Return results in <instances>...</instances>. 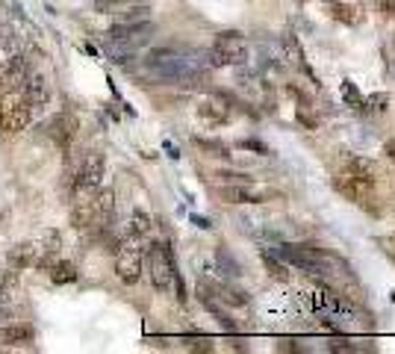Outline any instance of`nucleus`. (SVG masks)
Masks as SVG:
<instances>
[{"label":"nucleus","instance_id":"obj_26","mask_svg":"<svg viewBox=\"0 0 395 354\" xmlns=\"http://www.w3.org/2000/svg\"><path fill=\"white\" fill-rule=\"evenodd\" d=\"M298 118L304 121L307 127H313V130H316V124H319V118H313V115H307V113H298Z\"/></svg>","mask_w":395,"mask_h":354},{"label":"nucleus","instance_id":"obj_20","mask_svg":"<svg viewBox=\"0 0 395 354\" xmlns=\"http://www.w3.org/2000/svg\"><path fill=\"white\" fill-rule=\"evenodd\" d=\"M387 106H389V95H387V92H375V95H369V97H366V104H363V109H372V113H383Z\"/></svg>","mask_w":395,"mask_h":354},{"label":"nucleus","instance_id":"obj_14","mask_svg":"<svg viewBox=\"0 0 395 354\" xmlns=\"http://www.w3.org/2000/svg\"><path fill=\"white\" fill-rule=\"evenodd\" d=\"M198 115L204 121H210V124H224L230 118V109L222 104V97H210V101H201L198 104Z\"/></svg>","mask_w":395,"mask_h":354},{"label":"nucleus","instance_id":"obj_6","mask_svg":"<svg viewBox=\"0 0 395 354\" xmlns=\"http://www.w3.org/2000/svg\"><path fill=\"white\" fill-rule=\"evenodd\" d=\"M136 242L139 239L127 236V242H122V245L115 248V274H118V281L127 286L139 283V278H142V251Z\"/></svg>","mask_w":395,"mask_h":354},{"label":"nucleus","instance_id":"obj_27","mask_svg":"<svg viewBox=\"0 0 395 354\" xmlns=\"http://www.w3.org/2000/svg\"><path fill=\"white\" fill-rule=\"evenodd\" d=\"M242 148H251V151H257V153H269L266 148L260 145V142H242Z\"/></svg>","mask_w":395,"mask_h":354},{"label":"nucleus","instance_id":"obj_22","mask_svg":"<svg viewBox=\"0 0 395 354\" xmlns=\"http://www.w3.org/2000/svg\"><path fill=\"white\" fill-rule=\"evenodd\" d=\"M151 9L148 6H127L122 9V21H142V18H148Z\"/></svg>","mask_w":395,"mask_h":354},{"label":"nucleus","instance_id":"obj_12","mask_svg":"<svg viewBox=\"0 0 395 354\" xmlns=\"http://www.w3.org/2000/svg\"><path fill=\"white\" fill-rule=\"evenodd\" d=\"M32 328L27 325H3L0 328V346H6V348H15V346H30L32 342Z\"/></svg>","mask_w":395,"mask_h":354},{"label":"nucleus","instance_id":"obj_29","mask_svg":"<svg viewBox=\"0 0 395 354\" xmlns=\"http://www.w3.org/2000/svg\"><path fill=\"white\" fill-rule=\"evenodd\" d=\"M6 301V295H3V290H0V304H3Z\"/></svg>","mask_w":395,"mask_h":354},{"label":"nucleus","instance_id":"obj_18","mask_svg":"<svg viewBox=\"0 0 395 354\" xmlns=\"http://www.w3.org/2000/svg\"><path fill=\"white\" fill-rule=\"evenodd\" d=\"M48 272H50L53 283H74L77 281V266L74 263H53Z\"/></svg>","mask_w":395,"mask_h":354},{"label":"nucleus","instance_id":"obj_19","mask_svg":"<svg viewBox=\"0 0 395 354\" xmlns=\"http://www.w3.org/2000/svg\"><path fill=\"white\" fill-rule=\"evenodd\" d=\"M260 257H262V266H266V269H269V274H271V278H274V281H280V283H287V281H289V272H287V269H283V266H280L278 260H274V254H269V251H262V254H260Z\"/></svg>","mask_w":395,"mask_h":354},{"label":"nucleus","instance_id":"obj_10","mask_svg":"<svg viewBox=\"0 0 395 354\" xmlns=\"http://www.w3.org/2000/svg\"><path fill=\"white\" fill-rule=\"evenodd\" d=\"M366 186L369 183H363V180H357L354 174H348V171H339L336 177H334V189H339L343 192L348 201H354V204H363V198H366Z\"/></svg>","mask_w":395,"mask_h":354},{"label":"nucleus","instance_id":"obj_4","mask_svg":"<svg viewBox=\"0 0 395 354\" xmlns=\"http://www.w3.org/2000/svg\"><path fill=\"white\" fill-rule=\"evenodd\" d=\"M148 274H151V283L153 290L160 292H168L174 278H177V272H174V260H171V251L166 242H153L148 248Z\"/></svg>","mask_w":395,"mask_h":354},{"label":"nucleus","instance_id":"obj_13","mask_svg":"<svg viewBox=\"0 0 395 354\" xmlns=\"http://www.w3.org/2000/svg\"><path fill=\"white\" fill-rule=\"evenodd\" d=\"M345 171L354 174L357 180H363V183H369V186L378 180V165L372 162V160H363V157H348V160H345Z\"/></svg>","mask_w":395,"mask_h":354},{"label":"nucleus","instance_id":"obj_30","mask_svg":"<svg viewBox=\"0 0 395 354\" xmlns=\"http://www.w3.org/2000/svg\"><path fill=\"white\" fill-rule=\"evenodd\" d=\"M392 301H395V292H392Z\"/></svg>","mask_w":395,"mask_h":354},{"label":"nucleus","instance_id":"obj_25","mask_svg":"<svg viewBox=\"0 0 395 354\" xmlns=\"http://www.w3.org/2000/svg\"><path fill=\"white\" fill-rule=\"evenodd\" d=\"M6 44V41H3ZM3 44H0V48H3ZM12 57V53H0V86H3V68H6V59Z\"/></svg>","mask_w":395,"mask_h":354},{"label":"nucleus","instance_id":"obj_1","mask_svg":"<svg viewBox=\"0 0 395 354\" xmlns=\"http://www.w3.org/2000/svg\"><path fill=\"white\" fill-rule=\"evenodd\" d=\"M145 68L151 77L166 83L192 86L204 80V57L189 48H157L145 57Z\"/></svg>","mask_w":395,"mask_h":354},{"label":"nucleus","instance_id":"obj_28","mask_svg":"<svg viewBox=\"0 0 395 354\" xmlns=\"http://www.w3.org/2000/svg\"><path fill=\"white\" fill-rule=\"evenodd\" d=\"M383 151H387V157L395 162V142H387V148H383Z\"/></svg>","mask_w":395,"mask_h":354},{"label":"nucleus","instance_id":"obj_24","mask_svg":"<svg viewBox=\"0 0 395 354\" xmlns=\"http://www.w3.org/2000/svg\"><path fill=\"white\" fill-rule=\"evenodd\" d=\"M378 9H380V12L387 15V18H392V15H395V0H378Z\"/></svg>","mask_w":395,"mask_h":354},{"label":"nucleus","instance_id":"obj_21","mask_svg":"<svg viewBox=\"0 0 395 354\" xmlns=\"http://www.w3.org/2000/svg\"><path fill=\"white\" fill-rule=\"evenodd\" d=\"M343 97H345V104L348 106H363V97H360V92H357V86L354 83H351V80H345L343 83Z\"/></svg>","mask_w":395,"mask_h":354},{"label":"nucleus","instance_id":"obj_15","mask_svg":"<svg viewBox=\"0 0 395 354\" xmlns=\"http://www.w3.org/2000/svg\"><path fill=\"white\" fill-rule=\"evenodd\" d=\"M325 9H327V15H331L334 21H339V24H348V27L360 24V9H357V6H351V3H339V0H327Z\"/></svg>","mask_w":395,"mask_h":354},{"label":"nucleus","instance_id":"obj_9","mask_svg":"<svg viewBox=\"0 0 395 354\" xmlns=\"http://www.w3.org/2000/svg\"><path fill=\"white\" fill-rule=\"evenodd\" d=\"M50 136H53V142H57L59 148H68L74 142V136H77V118L71 113H59L57 118L50 121Z\"/></svg>","mask_w":395,"mask_h":354},{"label":"nucleus","instance_id":"obj_8","mask_svg":"<svg viewBox=\"0 0 395 354\" xmlns=\"http://www.w3.org/2000/svg\"><path fill=\"white\" fill-rule=\"evenodd\" d=\"M153 32V24L148 18L142 21H118V24L109 30V41H136V39H148Z\"/></svg>","mask_w":395,"mask_h":354},{"label":"nucleus","instance_id":"obj_17","mask_svg":"<svg viewBox=\"0 0 395 354\" xmlns=\"http://www.w3.org/2000/svg\"><path fill=\"white\" fill-rule=\"evenodd\" d=\"M151 234V216L142 213V209H136L133 218H130V227H127V236L133 239H145Z\"/></svg>","mask_w":395,"mask_h":354},{"label":"nucleus","instance_id":"obj_7","mask_svg":"<svg viewBox=\"0 0 395 354\" xmlns=\"http://www.w3.org/2000/svg\"><path fill=\"white\" fill-rule=\"evenodd\" d=\"M218 198L227 204H262V201H269V198H274V192L266 189V186H254V183L242 180L236 186H222Z\"/></svg>","mask_w":395,"mask_h":354},{"label":"nucleus","instance_id":"obj_16","mask_svg":"<svg viewBox=\"0 0 395 354\" xmlns=\"http://www.w3.org/2000/svg\"><path fill=\"white\" fill-rule=\"evenodd\" d=\"M36 263V248L30 242H18V245L9 251V266L12 269H24V266H32Z\"/></svg>","mask_w":395,"mask_h":354},{"label":"nucleus","instance_id":"obj_5","mask_svg":"<svg viewBox=\"0 0 395 354\" xmlns=\"http://www.w3.org/2000/svg\"><path fill=\"white\" fill-rule=\"evenodd\" d=\"M248 59V44L239 32H222L210 48V65H242Z\"/></svg>","mask_w":395,"mask_h":354},{"label":"nucleus","instance_id":"obj_2","mask_svg":"<svg viewBox=\"0 0 395 354\" xmlns=\"http://www.w3.org/2000/svg\"><path fill=\"white\" fill-rule=\"evenodd\" d=\"M32 113H36V106H32V101L24 95V88L12 86L0 97V133L12 136V133L27 130L32 121Z\"/></svg>","mask_w":395,"mask_h":354},{"label":"nucleus","instance_id":"obj_3","mask_svg":"<svg viewBox=\"0 0 395 354\" xmlns=\"http://www.w3.org/2000/svg\"><path fill=\"white\" fill-rule=\"evenodd\" d=\"M104 169H106V160L101 151H86L77 157L74 169H71V192H80V189H97L104 180Z\"/></svg>","mask_w":395,"mask_h":354},{"label":"nucleus","instance_id":"obj_11","mask_svg":"<svg viewBox=\"0 0 395 354\" xmlns=\"http://www.w3.org/2000/svg\"><path fill=\"white\" fill-rule=\"evenodd\" d=\"M18 88H24V95L30 97V101H32V106H41V104H48L50 101V86H48V80H45V77H41V74H36V71H32L30 77H27V80L24 83H21Z\"/></svg>","mask_w":395,"mask_h":354},{"label":"nucleus","instance_id":"obj_23","mask_svg":"<svg viewBox=\"0 0 395 354\" xmlns=\"http://www.w3.org/2000/svg\"><path fill=\"white\" fill-rule=\"evenodd\" d=\"M127 3H133V0H97L95 9L97 12H118V6H127Z\"/></svg>","mask_w":395,"mask_h":354},{"label":"nucleus","instance_id":"obj_31","mask_svg":"<svg viewBox=\"0 0 395 354\" xmlns=\"http://www.w3.org/2000/svg\"><path fill=\"white\" fill-rule=\"evenodd\" d=\"M301 3H307V0H301Z\"/></svg>","mask_w":395,"mask_h":354}]
</instances>
